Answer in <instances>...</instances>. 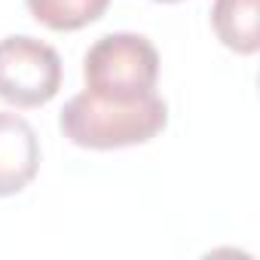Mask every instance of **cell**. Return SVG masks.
<instances>
[{
  "label": "cell",
  "instance_id": "3957f363",
  "mask_svg": "<svg viewBox=\"0 0 260 260\" xmlns=\"http://www.w3.org/2000/svg\"><path fill=\"white\" fill-rule=\"evenodd\" d=\"M61 86L58 52L28 34L0 40V98L16 107H40Z\"/></svg>",
  "mask_w": 260,
  "mask_h": 260
},
{
  "label": "cell",
  "instance_id": "8992f818",
  "mask_svg": "<svg viewBox=\"0 0 260 260\" xmlns=\"http://www.w3.org/2000/svg\"><path fill=\"white\" fill-rule=\"evenodd\" d=\"M110 0H28V10L37 22L55 28V31H74L83 28L107 10Z\"/></svg>",
  "mask_w": 260,
  "mask_h": 260
},
{
  "label": "cell",
  "instance_id": "277c9868",
  "mask_svg": "<svg viewBox=\"0 0 260 260\" xmlns=\"http://www.w3.org/2000/svg\"><path fill=\"white\" fill-rule=\"evenodd\" d=\"M40 169V141L31 122L0 110V196L25 190Z\"/></svg>",
  "mask_w": 260,
  "mask_h": 260
},
{
  "label": "cell",
  "instance_id": "6da1fadb",
  "mask_svg": "<svg viewBox=\"0 0 260 260\" xmlns=\"http://www.w3.org/2000/svg\"><path fill=\"white\" fill-rule=\"evenodd\" d=\"M169 122V107L156 92L147 95H104L83 89L58 116V125L71 144L89 150H116L147 144Z\"/></svg>",
  "mask_w": 260,
  "mask_h": 260
},
{
  "label": "cell",
  "instance_id": "5b68a950",
  "mask_svg": "<svg viewBox=\"0 0 260 260\" xmlns=\"http://www.w3.org/2000/svg\"><path fill=\"white\" fill-rule=\"evenodd\" d=\"M211 25L223 46L251 55L260 49V0H214Z\"/></svg>",
  "mask_w": 260,
  "mask_h": 260
},
{
  "label": "cell",
  "instance_id": "7a4b0ae2",
  "mask_svg": "<svg viewBox=\"0 0 260 260\" xmlns=\"http://www.w3.org/2000/svg\"><path fill=\"white\" fill-rule=\"evenodd\" d=\"M83 80L104 95H147L159 80V49L144 34H104L83 55Z\"/></svg>",
  "mask_w": 260,
  "mask_h": 260
}]
</instances>
